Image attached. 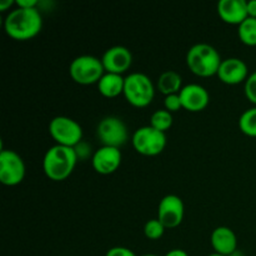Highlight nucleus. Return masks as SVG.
<instances>
[{
  "mask_svg": "<svg viewBox=\"0 0 256 256\" xmlns=\"http://www.w3.org/2000/svg\"><path fill=\"white\" fill-rule=\"evenodd\" d=\"M42 28V18L36 8L12 10L4 22L5 32L16 40H28L36 36Z\"/></svg>",
  "mask_w": 256,
  "mask_h": 256,
  "instance_id": "f257e3e1",
  "label": "nucleus"
},
{
  "mask_svg": "<svg viewBox=\"0 0 256 256\" xmlns=\"http://www.w3.org/2000/svg\"><path fill=\"white\" fill-rule=\"evenodd\" d=\"M78 162L75 148L54 145L45 152L42 169L45 175L54 182H62L72 175Z\"/></svg>",
  "mask_w": 256,
  "mask_h": 256,
  "instance_id": "f03ea898",
  "label": "nucleus"
},
{
  "mask_svg": "<svg viewBox=\"0 0 256 256\" xmlns=\"http://www.w3.org/2000/svg\"><path fill=\"white\" fill-rule=\"evenodd\" d=\"M222 56L212 45L199 42L188 50L186 65L195 75L202 78H209L218 74Z\"/></svg>",
  "mask_w": 256,
  "mask_h": 256,
  "instance_id": "7ed1b4c3",
  "label": "nucleus"
},
{
  "mask_svg": "<svg viewBox=\"0 0 256 256\" xmlns=\"http://www.w3.org/2000/svg\"><path fill=\"white\" fill-rule=\"evenodd\" d=\"M124 96L135 108H145L155 96V88L152 79L142 72H132L125 78Z\"/></svg>",
  "mask_w": 256,
  "mask_h": 256,
  "instance_id": "20e7f679",
  "label": "nucleus"
},
{
  "mask_svg": "<svg viewBox=\"0 0 256 256\" xmlns=\"http://www.w3.org/2000/svg\"><path fill=\"white\" fill-rule=\"evenodd\" d=\"M72 79L80 85H90L99 82L105 74L102 59L92 55H80L75 58L69 68Z\"/></svg>",
  "mask_w": 256,
  "mask_h": 256,
  "instance_id": "39448f33",
  "label": "nucleus"
},
{
  "mask_svg": "<svg viewBox=\"0 0 256 256\" xmlns=\"http://www.w3.org/2000/svg\"><path fill=\"white\" fill-rule=\"evenodd\" d=\"M132 142L139 154L145 156H155L162 152L166 146V135L165 132L146 125L135 130Z\"/></svg>",
  "mask_w": 256,
  "mask_h": 256,
  "instance_id": "423d86ee",
  "label": "nucleus"
},
{
  "mask_svg": "<svg viewBox=\"0 0 256 256\" xmlns=\"http://www.w3.org/2000/svg\"><path fill=\"white\" fill-rule=\"evenodd\" d=\"M49 132L56 144L62 146L75 148L82 139L80 124L68 116H55L49 124Z\"/></svg>",
  "mask_w": 256,
  "mask_h": 256,
  "instance_id": "0eeeda50",
  "label": "nucleus"
},
{
  "mask_svg": "<svg viewBox=\"0 0 256 256\" xmlns=\"http://www.w3.org/2000/svg\"><path fill=\"white\" fill-rule=\"evenodd\" d=\"M96 135L104 146L120 149L129 139L125 122L118 116H106L100 120L96 128Z\"/></svg>",
  "mask_w": 256,
  "mask_h": 256,
  "instance_id": "6e6552de",
  "label": "nucleus"
},
{
  "mask_svg": "<svg viewBox=\"0 0 256 256\" xmlns=\"http://www.w3.org/2000/svg\"><path fill=\"white\" fill-rule=\"evenodd\" d=\"M25 164L14 150H2L0 152V182L6 186H15L24 180Z\"/></svg>",
  "mask_w": 256,
  "mask_h": 256,
  "instance_id": "1a4fd4ad",
  "label": "nucleus"
},
{
  "mask_svg": "<svg viewBox=\"0 0 256 256\" xmlns=\"http://www.w3.org/2000/svg\"><path fill=\"white\" fill-rule=\"evenodd\" d=\"M184 202L178 195H166L162 198L158 208V220L166 229H174L179 226L184 219Z\"/></svg>",
  "mask_w": 256,
  "mask_h": 256,
  "instance_id": "9d476101",
  "label": "nucleus"
},
{
  "mask_svg": "<svg viewBox=\"0 0 256 256\" xmlns=\"http://www.w3.org/2000/svg\"><path fill=\"white\" fill-rule=\"evenodd\" d=\"M102 62L104 65L105 72H114V74L122 75L132 66V54L126 46L115 45V46L109 48L102 54Z\"/></svg>",
  "mask_w": 256,
  "mask_h": 256,
  "instance_id": "9b49d317",
  "label": "nucleus"
},
{
  "mask_svg": "<svg viewBox=\"0 0 256 256\" xmlns=\"http://www.w3.org/2000/svg\"><path fill=\"white\" fill-rule=\"evenodd\" d=\"M92 168L102 175H109L116 172L122 164V152L118 148L104 146L96 150L92 155Z\"/></svg>",
  "mask_w": 256,
  "mask_h": 256,
  "instance_id": "f8f14e48",
  "label": "nucleus"
},
{
  "mask_svg": "<svg viewBox=\"0 0 256 256\" xmlns=\"http://www.w3.org/2000/svg\"><path fill=\"white\" fill-rule=\"evenodd\" d=\"M179 96L182 108L192 112H202L210 102V95L208 90L199 84H188L182 86Z\"/></svg>",
  "mask_w": 256,
  "mask_h": 256,
  "instance_id": "ddd939ff",
  "label": "nucleus"
},
{
  "mask_svg": "<svg viewBox=\"0 0 256 256\" xmlns=\"http://www.w3.org/2000/svg\"><path fill=\"white\" fill-rule=\"evenodd\" d=\"M216 75L222 82L228 85L240 84L242 82H246L249 78L248 65L245 64L244 60L239 58H228L222 60Z\"/></svg>",
  "mask_w": 256,
  "mask_h": 256,
  "instance_id": "4468645a",
  "label": "nucleus"
},
{
  "mask_svg": "<svg viewBox=\"0 0 256 256\" xmlns=\"http://www.w3.org/2000/svg\"><path fill=\"white\" fill-rule=\"evenodd\" d=\"M218 14L225 22L240 25L248 15L246 0H220L218 2Z\"/></svg>",
  "mask_w": 256,
  "mask_h": 256,
  "instance_id": "2eb2a0df",
  "label": "nucleus"
},
{
  "mask_svg": "<svg viewBox=\"0 0 256 256\" xmlns=\"http://www.w3.org/2000/svg\"><path fill=\"white\" fill-rule=\"evenodd\" d=\"M212 249L216 254L232 256L236 252L238 239L235 232L228 226H219L212 232L210 236Z\"/></svg>",
  "mask_w": 256,
  "mask_h": 256,
  "instance_id": "dca6fc26",
  "label": "nucleus"
},
{
  "mask_svg": "<svg viewBox=\"0 0 256 256\" xmlns=\"http://www.w3.org/2000/svg\"><path fill=\"white\" fill-rule=\"evenodd\" d=\"M125 78L114 72H105L98 82L99 92L105 98H116L124 92Z\"/></svg>",
  "mask_w": 256,
  "mask_h": 256,
  "instance_id": "f3484780",
  "label": "nucleus"
},
{
  "mask_svg": "<svg viewBox=\"0 0 256 256\" xmlns=\"http://www.w3.org/2000/svg\"><path fill=\"white\" fill-rule=\"evenodd\" d=\"M182 78L179 72L174 70H166L162 74H160L158 79V89L160 92L168 96L172 94H179L182 89Z\"/></svg>",
  "mask_w": 256,
  "mask_h": 256,
  "instance_id": "a211bd4d",
  "label": "nucleus"
},
{
  "mask_svg": "<svg viewBox=\"0 0 256 256\" xmlns=\"http://www.w3.org/2000/svg\"><path fill=\"white\" fill-rule=\"evenodd\" d=\"M240 40L249 46L256 45V18L248 16L242 24L239 25L238 30Z\"/></svg>",
  "mask_w": 256,
  "mask_h": 256,
  "instance_id": "6ab92c4d",
  "label": "nucleus"
},
{
  "mask_svg": "<svg viewBox=\"0 0 256 256\" xmlns=\"http://www.w3.org/2000/svg\"><path fill=\"white\" fill-rule=\"evenodd\" d=\"M239 128L248 136L256 138V106L245 110L240 115Z\"/></svg>",
  "mask_w": 256,
  "mask_h": 256,
  "instance_id": "aec40b11",
  "label": "nucleus"
},
{
  "mask_svg": "<svg viewBox=\"0 0 256 256\" xmlns=\"http://www.w3.org/2000/svg\"><path fill=\"white\" fill-rule=\"evenodd\" d=\"M172 125V115L166 109H160L152 112L150 118V126L155 128L159 132H165L169 130Z\"/></svg>",
  "mask_w": 256,
  "mask_h": 256,
  "instance_id": "412c9836",
  "label": "nucleus"
},
{
  "mask_svg": "<svg viewBox=\"0 0 256 256\" xmlns=\"http://www.w3.org/2000/svg\"><path fill=\"white\" fill-rule=\"evenodd\" d=\"M166 228L162 224L158 219H152L146 222L144 226L145 236L150 240H158L164 235Z\"/></svg>",
  "mask_w": 256,
  "mask_h": 256,
  "instance_id": "4be33fe9",
  "label": "nucleus"
},
{
  "mask_svg": "<svg viewBox=\"0 0 256 256\" xmlns=\"http://www.w3.org/2000/svg\"><path fill=\"white\" fill-rule=\"evenodd\" d=\"M245 95L248 99L256 105V72H252L245 82Z\"/></svg>",
  "mask_w": 256,
  "mask_h": 256,
  "instance_id": "5701e85b",
  "label": "nucleus"
},
{
  "mask_svg": "<svg viewBox=\"0 0 256 256\" xmlns=\"http://www.w3.org/2000/svg\"><path fill=\"white\" fill-rule=\"evenodd\" d=\"M164 105H165V109L170 112H175L182 108V100H180L179 94H172V95H168V96H165Z\"/></svg>",
  "mask_w": 256,
  "mask_h": 256,
  "instance_id": "b1692460",
  "label": "nucleus"
},
{
  "mask_svg": "<svg viewBox=\"0 0 256 256\" xmlns=\"http://www.w3.org/2000/svg\"><path fill=\"white\" fill-rule=\"evenodd\" d=\"M105 256H136L132 250L125 246H114L106 252Z\"/></svg>",
  "mask_w": 256,
  "mask_h": 256,
  "instance_id": "393cba45",
  "label": "nucleus"
},
{
  "mask_svg": "<svg viewBox=\"0 0 256 256\" xmlns=\"http://www.w3.org/2000/svg\"><path fill=\"white\" fill-rule=\"evenodd\" d=\"M15 5L22 9H34L38 6L36 0H16Z\"/></svg>",
  "mask_w": 256,
  "mask_h": 256,
  "instance_id": "a878e982",
  "label": "nucleus"
},
{
  "mask_svg": "<svg viewBox=\"0 0 256 256\" xmlns=\"http://www.w3.org/2000/svg\"><path fill=\"white\" fill-rule=\"evenodd\" d=\"M248 15L250 18H256V0L248 2Z\"/></svg>",
  "mask_w": 256,
  "mask_h": 256,
  "instance_id": "bb28decb",
  "label": "nucleus"
},
{
  "mask_svg": "<svg viewBox=\"0 0 256 256\" xmlns=\"http://www.w3.org/2000/svg\"><path fill=\"white\" fill-rule=\"evenodd\" d=\"M165 256H189V254L182 249H172L169 252H166Z\"/></svg>",
  "mask_w": 256,
  "mask_h": 256,
  "instance_id": "cd10ccee",
  "label": "nucleus"
},
{
  "mask_svg": "<svg viewBox=\"0 0 256 256\" xmlns=\"http://www.w3.org/2000/svg\"><path fill=\"white\" fill-rule=\"evenodd\" d=\"M12 4H15V2H12V0H2V2H0V10H2V12H5V10L9 9Z\"/></svg>",
  "mask_w": 256,
  "mask_h": 256,
  "instance_id": "c85d7f7f",
  "label": "nucleus"
},
{
  "mask_svg": "<svg viewBox=\"0 0 256 256\" xmlns=\"http://www.w3.org/2000/svg\"><path fill=\"white\" fill-rule=\"evenodd\" d=\"M208 256H225V255H220V254H216V252H212V254H210Z\"/></svg>",
  "mask_w": 256,
  "mask_h": 256,
  "instance_id": "c756f323",
  "label": "nucleus"
},
{
  "mask_svg": "<svg viewBox=\"0 0 256 256\" xmlns=\"http://www.w3.org/2000/svg\"><path fill=\"white\" fill-rule=\"evenodd\" d=\"M142 256H159V255H155V254H145V255H142Z\"/></svg>",
  "mask_w": 256,
  "mask_h": 256,
  "instance_id": "7c9ffc66",
  "label": "nucleus"
}]
</instances>
